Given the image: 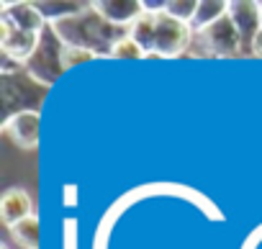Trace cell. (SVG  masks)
Returning <instances> with one entry per match:
<instances>
[{
    "label": "cell",
    "instance_id": "17",
    "mask_svg": "<svg viewBox=\"0 0 262 249\" xmlns=\"http://www.w3.org/2000/svg\"><path fill=\"white\" fill-rule=\"evenodd\" d=\"M98 54H93V52H85V49H77V47H64L62 49V67H64V72L70 70V67H75V64H80V62H90V59H95Z\"/></svg>",
    "mask_w": 262,
    "mask_h": 249
},
{
    "label": "cell",
    "instance_id": "6",
    "mask_svg": "<svg viewBox=\"0 0 262 249\" xmlns=\"http://www.w3.org/2000/svg\"><path fill=\"white\" fill-rule=\"evenodd\" d=\"M93 11L111 26L121 29V26H134V21L144 13V3L139 0H95L90 3Z\"/></svg>",
    "mask_w": 262,
    "mask_h": 249
},
{
    "label": "cell",
    "instance_id": "3",
    "mask_svg": "<svg viewBox=\"0 0 262 249\" xmlns=\"http://www.w3.org/2000/svg\"><path fill=\"white\" fill-rule=\"evenodd\" d=\"M62 49H64V44L54 36V31L41 36V44H39L36 54L26 62L29 77H34L41 85H52L64 72V67H62Z\"/></svg>",
    "mask_w": 262,
    "mask_h": 249
},
{
    "label": "cell",
    "instance_id": "18",
    "mask_svg": "<svg viewBox=\"0 0 262 249\" xmlns=\"http://www.w3.org/2000/svg\"><path fill=\"white\" fill-rule=\"evenodd\" d=\"M249 49H252V54H254V57H262V31H259L254 39H252Z\"/></svg>",
    "mask_w": 262,
    "mask_h": 249
},
{
    "label": "cell",
    "instance_id": "13",
    "mask_svg": "<svg viewBox=\"0 0 262 249\" xmlns=\"http://www.w3.org/2000/svg\"><path fill=\"white\" fill-rule=\"evenodd\" d=\"M90 3H59V0H39L36 3V11L44 16V21L52 26V24H59V21H67L72 16H80L82 11H88Z\"/></svg>",
    "mask_w": 262,
    "mask_h": 249
},
{
    "label": "cell",
    "instance_id": "1",
    "mask_svg": "<svg viewBox=\"0 0 262 249\" xmlns=\"http://www.w3.org/2000/svg\"><path fill=\"white\" fill-rule=\"evenodd\" d=\"M52 31L64 47H77V49L93 52L98 57H103V54L108 57L111 47L123 36V34H116V26L105 24L93 11V6H88V11H82L80 16L52 24Z\"/></svg>",
    "mask_w": 262,
    "mask_h": 249
},
{
    "label": "cell",
    "instance_id": "15",
    "mask_svg": "<svg viewBox=\"0 0 262 249\" xmlns=\"http://www.w3.org/2000/svg\"><path fill=\"white\" fill-rule=\"evenodd\" d=\"M108 57H113V59H144L147 54L142 52V47L131 39V36H121V39L111 47Z\"/></svg>",
    "mask_w": 262,
    "mask_h": 249
},
{
    "label": "cell",
    "instance_id": "10",
    "mask_svg": "<svg viewBox=\"0 0 262 249\" xmlns=\"http://www.w3.org/2000/svg\"><path fill=\"white\" fill-rule=\"evenodd\" d=\"M34 216V200L24 188H8L0 198V221L8 229L21 223L24 218Z\"/></svg>",
    "mask_w": 262,
    "mask_h": 249
},
{
    "label": "cell",
    "instance_id": "4",
    "mask_svg": "<svg viewBox=\"0 0 262 249\" xmlns=\"http://www.w3.org/2000/svg\"><path fill=\"white\" fill-rule=\"evenodd\" d=\"M41 36L44 34H31V31H24L18 26H13L11 21L6 18H0V49H3L6 59L11 62H18V64H26L39 44H41Z\"/></svg>",
    "mask_w": 262,
    "mask_h": 249
},
{
    "label": "cell",
    "instance_id": "9",
    "mask_svg": "<svg viewBox=\"0 0 262 249\" xmlns=\"http://www.w3.org/2000/svg\"><path fill=\"white\" fill-rule=\"evenodd\" d=\"M229 18L236 26V31L242 34V39L249 44L262 31L259 3H252V0H234V3H229Z\"/></svg>",
    "mask_w": 262,
    "mask_h": 249
},
{
    "label": "cell",
    "instance_id": "12",
    "mask_svg": "<svg viewBox=\"0 0 262 249\" xmlns=\"http://www.w3.org/2000/svg\"><path fill=\"white\" fill-rule=\"evenodd\" d=\"M155 31H157V13H152V11H144L134 21V26L128 29V36L142 47V52L147 57L155 54Z\"/></svg>",
    "mask_w": 262,
    "mask_h": 249
},
{
    "label": "cell",
    "instance_id": "19",
    "mask_svg": "<svg viewBox=\"0 0 262 249\" xmlns=\"http://www.w3.org/2000/svg\"><path fill=\"white\" fill-rule=\"evenodd\" d=\"M259 16H262V3H259Z\"/></svg>",
    "mask_w": 262,
    "mask_h": 249
},
{
    "label": "cell",
    "instance_id": "14",
    "mask_svg": "<svg viewBox=\"0 0 262 249\" xmlns=\"http://www.w3.org/2000/svg\"><path fill=\"white\" fill-rule=\"evenodd\" d=\"M8 231H11L13 241L21 249H39V244H41V226H39V216L36 213L29 216V218H24L21 223L11 226Z\"/></svg>",
    "mask_w": 262,
    "mask_h": 249
},
{
    "label": "cell",
    "instance_id": "8",
    "mask_svg": "<svg viewBox=\"0 0 262 249\" xmlns=\"http://www.w3.org/2000/svg\"><path fill=\"white\" fill-rule=\"evenodd\" d=\"M0 18L11 21L13 26L24 29V31H31V34H44V16L36 11V3H29V0H13V3H8V0H3L0 3Z\"/></svg>",
    "mask_w": 262,
    "mask_h": 249
},
{
    "label": "cell",
    "instance_id": "11",
    "mask_svg": "<svg viewBox=\"0 0 262 249\" xmlns=\"http://www.w3.org/2000/svg\"><path fill=\"white\" fill-rule=\"evenodd\" d=\"M226 16H229V3H226V0H201L198 11L193 16L190 29L198 31V34H203L206 29H211L213 24H219Z\"/></svg>",
    "mask_w": 262,
    "mask_h": 249
},
{
    "label": "cell",
    "instance_id": "5",
    "mask_svg": "<svg viewBox=\"0 0 262 249\" xmlns=\"http://www.w3.org/2000/svg\"><path fill=\"white\" fill-rule=\"evenodd\" d=\"M39 131H41V113L36 108H21L13 110L6 123L3 134L18 147V149H36L39 144Z\"/></svg>",
    "mask_w": 262,
    "mask_h": 249
},
{
    "label": "cell",
    "instance_id": "7",
    "mask_svg": "<svg viewBox=\"0 0 262 249\" xmlns=\"http://www.w3.org/2000/svg\"><path fill=\"white\" fill-rule=\"evenodd\" d=\"M201 39H203V44L211 54H239V49L244 44L242 34L236 31V26L231 24L229 16L221 18L219 24H213L211 29H206L201 34Z\"/></svg>",
    "mask_w": 262,
    "mask_h": 249
},
{
    "label": "cell",
    "instance_id": "2",
    "mask_svg": "<svg viewBox=\"0 0 262 249\" xmlns=\"http://www.w3.org/2000/svg\"><path fill=\"white\" fill-rule=\"evenodd\" d=\"M193 39V29L185 21H178L167 11L157 13V31H155V54L152 57H180Z\"/></svg>",
    "mask_w": 262,
    "mask_h": 249
},
{
    "label": "cell",
    "instance_id": "16",
    "mask_svg": "<svg viewBox=\"0 0 262 249\" xmlns=\"http://www.w3.org/2000/svg\"><path fill=\"white\" fill-rule=\"evenodd\" d=\"M165 11L170 16H175L178 21H185V24H193V16L198 11V0H167Z\"/></svg>",
    "mask_w": 262,
    "mask_h": 249
}]
</instances>
